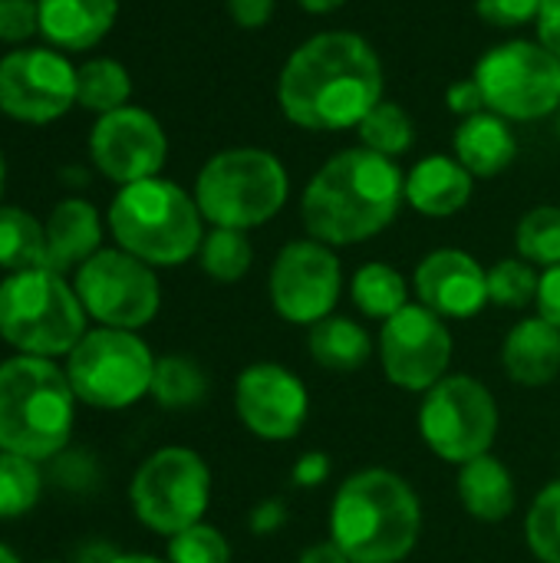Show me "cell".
<instances>
[{"instance_id":"cell-51","label":"cell","mask_w":560,"mask_h":563,"mask_svg":"<svg viewBox=\"0 0 560 563\" xmlns=\"http://www.w3.org/2000/svg\"><path fill=\"white\" fill-rule=\"evenodd\" d=\"M43 563H56V561H43Z\"/></svg>"},{"instance_id":"cell-21","label":"cell","mask_w":560,"mask_h":563,"mask_svg":"<svg viewBox=\"0 0 560 563\" xmlns=\"http://www.w3.org/2000/svg\"><path fill=\"white\" fill-rule=\"evenodd\" d=\"M452 152L472 172V178H495L518 158V139L508 119L485 109L459 122L452 135Z\"/></svg>"},{"instance_id":"cell-28","label":"cell","mask_w":560,"mask_h":563,"mask_svg":"<svg viewBox=\"0 0 560 563\" xmlns=\"http://www.w3.org/2000/svg\"><path fill=\"white\" fill-rule=\"evenodd\" d=\"M0 267L10 274L46 267V228L23 208H0Z\"/></svg>"},{"instance_id":"cell-2","label":"cell","mask_w":560,"mask_h":563,"mask_svg":"<svg viewBox=\"0 0 560 563\" xmlns=\"http://www.w3.org/2000/svg\"><path fill=\"white\" fill-rule=\"evenodd\" d=\"M406 205V172L363 145L330 155L300 195L307 234L330 247L383 234Z\"/></svg>"},{"instance_id":"cell-26","label":"cell","mask_w":560,"mask_h":563,"mask_svg":"<svg viewBox=\"0 0 560 563\" xmlns=\"http://www.w3.org/2000/svg\"><path fill=\"white\" fill-rule=\"evenodd\" d=\"M350 297H353V303H356V310L363 317L386 323L389 317H396L409 303V284L393 264L370 261L353 274Z\"/></svg>"},{"instance_id":"cell-5","label":"cell","mask_w":560,"mask_h":563,"mask_svg":"<svg viewBox=\"0 0 560 563\" xmlns=\"http://www.w3.org/2000/svg\"><path fill=\"white\" fill-rule=\"evenodd\" d=\"M201 221L195 195L158 175L122 185L109 205L116 244L152 267H175L195 257L205 241Z\"/></svg>"},{"instance_id":"cell-37","label":"cell","mask_w":560,"mask_h":563,"mask_svg":"<svg viewBox=\"0 0 560 563\" xmlns=\"http://www.w3.org/2000/svg\"><path fill=\"white\" fill-rule=\"evenodd\" d=\"M545 0H475V13L495 30H518L538 20Z\"/></svg>"},{"instance_id":"cell-16","label":"cell","mask_w":560,"mask_h":563,"mask_svg":"<svg viewBox=\"0 0 560 563\" xmlns=\"http://www.w3.org/2000/svg\"><path fill=\"white\" fill-rule=\"evenodd\" d=\"M89 155L96 168L122 188L162 172L168 158V139L152 112L139 106H122L99 115L89 132Z\"/></svg>"},{"instance_id":"cell-22","label":"cell","mask_w":560,"mask_h":563,"mask_svg":"<svg viewBox=\"0 0 560 563\" xmlns=\"http://www.w3.org/2000/svg\"><path fill=\"white\" fill-rule=\"evenodd\" d=\"M102 241L99 211L83 198L59 201L46 218V267L63 274L69 267H83Z\"/></svg>"},{"instance_id":"cell-50","label":"cell","mask_w":560,"mask_h":563,"mask_svg":"<svg viewBox=\"0 0 560 563\" xmlns=\"http://www.w3.org/2000/svg\"><path fill=\"white\" fill-rule=\"evenodd\" d=\"M558 135H560V112H558Z\"/></svg>"},{"instance_id":"cell-19","label":"cell","mask_w":560,"mask_h":563,"mask_svg":"<svg viewBox=\"0 0 560 563\" xmlns=\"http://www.w3.org/2000/svg\"><path fill=\"white\" fill-rule=\"evenodd\" d=\"M475 191L472 172L452 155H426L406 172V205L426 218L459 214Z\"/></svg>"},{"instance_id":"cell-38","label":"cell","mask_w":560,"mask_h":563,"mask_svg":"<svg viewBox=\"0 0 560 563\" xmlns=\"http://www.w3.org/2000/svg\"><path fill=\"white\" fill-rule=\"evenodd\" d=\"M40 30L36 0H0V43H23Z\"/></svg>"},{"instance_id":"cell-6","label":"cell","mask_w":560,"mask_h":563,"mask_svg":"<svg viewBox=\"0 0 560 563\" xmlns=\"http://www.w3.org/2000/svg\"><path fill=\"white\" fill-rule=\"evenodd\" d=\"M290 195L284 162L257 145L211 155L195 178V201L211 228L251 231L281 214Z\"/></svg>"},{"instance_id":"cell-17","label":"cell","mask_w":560,"mask_h":563,"mask_svg":"<svg viewBox=\"0 0 560 563\" xmlns=\"http://www.w3.org/2000/svg\"><path fill=\"white\" fill-rule=\"evenodd\" d=\"M234 409L244 429L264 442H290L307 422L310 396L281 363H254L234 383Z\"/></svg>"},{"instance_id":"cell-11","label":"cell","mask_w":560,"mask_h":563,"mask_svg":"<svg viewBox=\"0 0 560 563\" xmlns=\"http://www.w3.org/2000/svg\"><path fill=\"white\" fill-rule=\"evenodd\" d=\"M422 442L449 465L488 455L498 435V402L485 383L469 373L439 379L419 406Z\"/></svg>"},{"instance_id":"cell-45","label":"cell","mask_w":560,"mask_h":563,"mask_svg":"<svg viewBox=\"0 0 560 563\" xmlns=\"http://www.w3.org/2000/svg\"><path fill=\"white\" fill-rule=\"evenodd\" d=\"M297 563H350V558L333 541H323V544H310Z\"/></svg>"},{"instance_id":"cell-40","label":"cell","mask_w":560,"mask_h":563,"mask_svg":"<svg viewBox=\"0 0 560 563\" xmlns=\"http://www.w3.org/2000/svg\"><path fill=\"white\" fill-rule=\"evenodd\" d=\"M277 3L274 0H228V16L241 26V30H261L271 23Z\"/></svg>"},{"instance_id":"cell-7","label":"cell","mask_w":560,"mask_h":563,"mask_svg":"<svg viewBox=\"0 0 560 563\" xmlns=\"http://www.w3.org/2000/svg\"><path fill=\"white\" fill-rule=\"evenodd\" d=\"M86 333L83 300L63 274L36 267L10 274L0 284V336L26 356L50 360L73 353Z\"/></svg>"},{"instance_id":"cell-15","label":"cell","mask_w":560,"mask_h":563,"mask_svg":"<svg viewBox=\"0 0 560 563\" xmlns=\"http://www.w3.org/2000/svg\"><path fill=\"white\" fill-rule=\"evenodd\" d=\"M76 102V66L43 46L13 49L0 59V109L30 125L53 122Z\"/></svg>"},{"instance_id":"cell-42","label":"cell","mask_w":560,"mask_h":563,"mask_svg":"<svg viewBox=\"0 0 560 563\" xmlns=\"http://www.w3.org/2000/svg\"><path fill=\"white\" fill-rule=\"evenodd\" d=\"M290 475H294V482L300 488H317V485H323L330 478V459L323 452H307V455L297 459Z\"/></svg>"},{"instance_id":"cell-48","label":"cell","mask_w":560,"mask_h":563,"mask_svg":"<svg viewBox=\"0 0 560 563\" xmlns=\"http://www.w3.org/2000/svg\"><path fill=\"white\" fill-rule=\"evenodd\" d=\"M0 563H20V561H17V554H13L10 548H3V544H0Z\"/></svg>"},{"instance_id":"cell-43","label":"cell","mask_w":560,"mask_h":563,"mask_svg":"<svg viewBox=\"0 0 560 563\" xmlns=\"http://www.w3.org/2000/svg\"><path fill=\"white\" fill-rule=\"evenodd\" d=\"M535 26H538V43L560 59V0H545Z\"/></svg>"},{"instance_id":"cell-18","label":"cell","mask_w":560,"mask_h":563,"mask_svg":"<svg viewBox=\"0 0 560 563\" xmlns=\"http://www.w3.org/2000/svg\"><path fill=\"white\" fill-rule=\"evenodd\" d=\"M413 290L442 320H469L488 307V271L459 247H439L416 264Z\"/></svg>"},{"instance_id":"cell-29","label":"cell","mask_w":560,"mask_h":563,"mask_svg":"<svg viewBox=\"0 0 560 563\" xmlns=\"http://www.w3.org/2000/svg\"><path fill=\"white\" fill-rule=\"evenodd\" d=\"M152 396L162 409H195L208 396V376L188 356H162L155 360Z\"/></svg>"},{"instance_id":"cell-13","label":"cell","mask_w":560,"mask_h":563,"mask_svg":"<svg viewBox=\"0 0 560 563\" xmlns=\"http://www.w3.org/2000/svg\"><path fill=\"white\" fill-rule=\"evenodd\" d=\"M267 294L281 320L297 327H314L333 317L343 294V267L330 244L314 238L290 241L274 257Z\"/></svg>"},{"instance_id":"cell-35","label":"cell","mask_w":560,"mask_h":563,"mask_svg":"<svg viewBox=\"0 0 560 563\" xmlns=\"http://www.w3.org/2000/svg\"><path fill=\"white\" fill-rule=\"evenodd\" d=\"M525 541L541 563H560V482H551L525 518Z\"/></svg>"},{"instance_id":"cell-24","label":"cell","mask_w":560,"mask_h":563,"mask_svg":"<svg viewBox=\"0 0 560 563\" xmlns=\"http://www.w3.org/2000/svg\"><path fill=\"white\" fill-rule=\"evenodd\" d=\"M459 468H462L459 472V498H462V508L475 521L498 525V521L512 518V511L518 505L515 478L492 452L479 455Z\"/></svg>"},{"instance_id":"cell-12","label":"cell","mask_w":560,"mask_h":563,"mask_svg":"<svg viewBox=\"0 0 560 563\" xmlns=\"http://www.w3.org/2000/svg\"><path fill=\"white\" fill-rule=\"evenodd\" d=\"M73 287L86 317L116 330H139L152 323L162 307V287L152 264L132 257L122 247L96 251L76 271Z\"/></svg>"},{"instance_id":"cell-33","label":"cell","mask_w":560,"mask_h":563,"mask_svg":"<svg viewBox=\"0 0 560 563\" xmlns=\"http://www.w3.org/2000/svg\"><path fill=\"white\" fill-rule=\"evenodd\" d=\"M538 287L541 274L535 264L521 257H505L495 267H488V303L505 307V310H525L538 303Z\"/></svg>"},{"instance_id":"cell-31","label":"cell","mask_w":560,"mask_h":563,"mask_svg":"<svg viewBox=\"0 0 560 563\" xmlns=\"http://www.w3.org/2000/svg\"><path fill=\"white\" fill-rule=\"evenodd\" d=\"M356 135H360V145L376 152V155H386V158H399L413 148L416 142V122L413 115L399 106V102H380L376 109H370V115L356 125Z\"/></svg>"},{"instance_id":"cell-23","label":"cell","mask_w":560,"mask_h":563,"mask_svg":"<svg viewBox=\"0 0 560 563\" xmlns=\"http://www.w3.org/2000/svg\"><path fill=\"white\" fill-rule=\"evenodd\" d=\"M40 33L59 49H89L116 23L119 0H36Z\"/></svg>"},{"instance_id":"cell-30","label":"cell","mask_w":560,"mask_h":563,"mask_svg":"<svg viewBox=\"0 0 560 563\" xmlns=\"http://www.w3.org/2000/svg\"><path fill=\"white\" fill-rule=\"evenodd\" d=\"M198 261H201V271L218 284L244 280L254 264V247L248 241V231L211 228L198 247Z\"/></svg>"},{"instance_id":"cell-27","label":"cell","mask_w":560,"mask_h":563,"mask_svg":"<svg viewBox=\"0 0 560 563\" xmlns=\"http://www.w3.org/2000/svg\"><path fill=\"white\" fill-rule=\"evenodd\" d=\"M132 96V76L119 59L96 56L83 66H76V102L89 112H116L129 106Z\"/></svg>"},{"instance_id":"cell-20","label":"cell","mask_w":560,"mask_h":563,"mask_svg":"<svg viewBox=\"0 0 560 563\" xmlns=\"http://www.w3.org/2000/svg\"><path fill=\"white\" fill-rule=\"evenodd\" d=\"M502 366L518 386H551L560 373V330L541 313L515 323L502 343Z\"/></svg>"},{"instance_id":"cell-39","label":"cell","mask_w":560,"mask_h":563,"mask_svg":"<svg viewBox=\"0 0 560 563\" xmlns=\"http://www.w3.org/2000/svg\"><path fill=\"white\" fill-rule=\"evenodd\" d=\"M446 106H449V112H455V115H462V119H469V115H479V112H485L488 106H485V96H482V89H479V82L469 76V79H459V82H452L449 89H446Z\"/></svg>"},{"instance_id":"cell-10","label":"cell","mask_w":560,"mask_h":563,"mask_svg":"<svg viewBox=\"0 0 560 563\" xmlns=\"http://www.w3.org/2000/svg\"><path fill=\"white\" fill-rule=\"evenodd\" d=\"M129 498L135 518L149 531L175 538L178 531L201 525L211 501V472L198 452L168 445L139 465Z\"/></svg>"},{"instance_id":"cell-44","label":"cell","mask_w":560,"mask_h":563,"mask_svg":"<svg viewBox=\"0 0 560 563\" xmlns=\"http://www.w3.org/2000/svg\"><path fill=\"white\" fill-rule=\"evenodd\" d=\"M287 521V508L284 501L271 498V501H261L254 511H251V531L254 534H274L277 528H284Z\"/></svg>"},{"instance_id":"cell-3","label":"cell","mask_w":560,"mask_h":563,"mask_svg":"<svg viewBox=\"0 0 560 563\" xmlns=\"http://www.w3.org/2000/svg\"><path fill=\"white\" fill-rule=\"evenodd\" d=\"M419 531V495L389 468H363L333 495L330 541L350 563H403L416 551Z\"/></svg>"},{"instance_id":"cell-25","label":"cell","mask_w":560,"mask_h":563,"mask_svg":"<svg viewBox=\"0 0 560 563\" xmlns=\"http://www.w3.org/2000/svg\"><path fill=\"white\" fill-rule=\"evenodd\" d=\"M307 350L314 363H320L330 373H353L370 363L373 356V340L370 333L350 320V317H327L310 327L307 333Z\"/></svg>"},{"instance_id":"cell-14","label":"cell","mask_w":560,"mask_h":563,"mask_svg":"<svg viewBox=\"0 0 560 563\" xmlns=\"http://www.w3.org/2000/svg\"><path fill=\"white\" fill-rule=\"evenodd\" d=\"M452 333L439 313L422 303H406L380 330V363L393 386L429 393L452 366Z\"/></svg>"},{"instance_id":"cell-46","label":"cell","mask_w":560,"mask_h":563,"mask_svg":"<svg viewBox=\"0 0 560 563\" xmlns=\"http://www.w3.org/2000/svg\"><path fill=\"white\" fill-rule=\"evenodd\" d=\"M307 13H317V16H323V13H333V10H340L347 0H297Z\"/></svg>"},{"instance_id":"cell-9","label":"cell","mask_w":560,"mask_h":563,"mask_svg":"<svg viewBox=\"0 0 560 563\" xmlns=\"http://www.w3.org/2000/svg\"><path fill=\"white\" fill-rule=\"evenodd\" d=\"M155 356L135 330H89L69 353V386L92 409H129L152 393Z\"/></svg>"},{"instance_id":"cell-41","label":"cell","mask_w":560,"mask_h":563,"mask_svg":"<svg viewBox=\"0 0 560 563\" xmlns=\"http://www.w3.org/2000/svg\"><path fill=\"white\" fill-rule=\"evenodd\" d=\"M538 313L560 330V264L558 267H548V271L541 274V287H538Z\"/></svg>"},{"instance_id":"cell-34","label":"cell","mask_w":560,"mask_h":563,"mask_svg":"<svg viewBox=\"0 0 560 563\" xmlns=\"http://www.w3.org/2000/svg\"><path fill=\"white\" fill-rule=\"evenodd\" d=\"M40 472L33 459L0 452V518L26 515L40 498Z\"/></svg>"},{"instance_id":"cell-8","label":"cell","mask_w":560,"mask_h":563,"mask_svg":"<svg viewBox=\"0 0 560 563\" xmlns=\"http://www.w3.org/2000/svg\"><path fill=\"white\" fill-rule=\"evenodd\" d=\"M485 106L508 122H538L560 112V59L538 40L495 43L472 69Z\"/></svg>"},{"instance_id":"cell-36","label":"cell","mask_w":560,"mask_h":563,"mask_svg":"<svg viewBox=\"0 0 560 563\" xmlns=\"http://www.w3.org/2000/svg\"><path fill=\"white\" fill-rule=\"evenodd\" d=\"M168 563H231V544L218 528L201 521L168 541Z\"/></svg>"},{"instance_id":"cell-32","label":"cell","mask_w":560,"mask_h":563,"mask_svg":"<svg viewBox=\"0 0 560 563\" xmlns=\"http://www.w3.org/2000/svg\"><path fill=\"white\" fill-rule=\"evenodd\" d=\"M518 257L535 267H558L560 264V208L538 205L531 208L515 231Z\"/></svg>"},{"instance_id":"cell-1","label":"cell","mask_w":560,"mask_h":563,"mask_svg":"<svg viewBox=\"0 0 560 563\" xmlns=\"http://www.w3.org/2000/svg\"><path fill=\"white\" fill-rule=\"evenodd\" d=\"M383 59L373 43L350 30H327L287 56L277 106L304 132H347L383 102Z\"/></svg>"},{"instance_id":"cell-49","label":"cell","mask_w":560,"mask_h":563,"mask_svg":"<svg viewBox=\"0 0 560 563\" xmlns=\"http://www.w3.org/2000/svg\"><path fill=\"white\" fill-rule=\"evenodd\" d=\"M0 195H3V155H0Z\"/></svg>"},{"instance_id":"cell-47","label":"cell","mask_w":560,"mask_h":563,"mask_svg":"<svg viewBox=\"0 0 560 563\" xmlns=\"http://www.w3.org/2000/svg\"><path fill=\"white\" fill-rule=\"evenodd\" d=\"M112 563H168V561H158V558H149V554H116Z\"/></svg>"},{"instance_id":"cell-4","label":"cell","mask_w":560,"mask_h":563,"mask_svg":"<svg viewBox=\"0 0 560 563\" xmlns=\"http://www.w3.org/2000/svg\"><path fill=\"white\" fill-rule=\"evenodd\" d=\"M76 419L69 376L43 356L0 363V452L53 459L66 449Z\"/></svg>"}]
</instances>
